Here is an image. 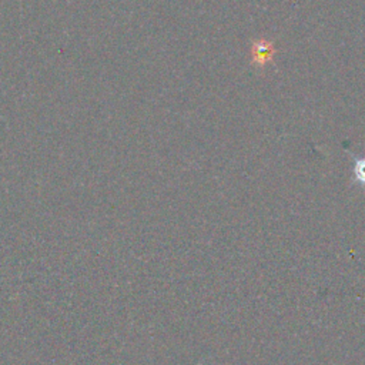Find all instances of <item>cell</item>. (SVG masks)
Here are the masks:
<instances>
[{"mask_svg": "<svg viewBox=\"0 0 365 365\" xmlns=\"http://www.w3.org/2000/svg\"><path fill=\"white\" fill-rule=\"evenodd\" d=\"M271 56V47L269 45H266L264 42H260L259 45H256L254 47V59L259 60L260 63H264L266 60H269Z\"/></svg>", "mask_w": 365, "mask_h": 365, "instance_id": "cell-2", "label": "cell"}, {"mask_svg": "<svg viewBox=\"0 0 365 365\" xmlns=\"http://www.w3.org/2000/svg\"><path fill=\"white\" fill-rule=\"evenodd\" d=\"M354 159V167H352V180L356 186L365 187V157H356Z\"/></svg>", "mask_w": 365, "mask_h": 365, "instance_id": "cell-1", "label": "cell"}]
</instances>
